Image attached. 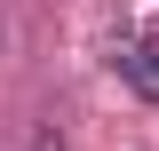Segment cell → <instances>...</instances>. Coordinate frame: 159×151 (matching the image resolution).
Instances as JSON below:
<instances>
[{
	"label": "cell",
	"instance_id": "obj_1",
	"mask_svg": "<svg viewBox=\"0 0 159 151\" xmlns=\"http://www.w3.org/2000/svg\"><path fill=\"white\" fill-rule=\"evenodd\" d=\"M119 72L135 80V95H159V24L135 40V56H119Z\"/></svg>",
	"mask_w": 159,
	"mask_h": 151
},
{
	"label": "cell",
	"instance_id": "obj_2",
	"mask_svg": "<svg viewBox=\"0 0 159 151\" xmlns=\"http://www.w3.org/2000/svg\"><path fill=\"white\" fill-rule=\"evenodd\" d=\"M32 151H64V127H48V119H40V127H32Z\"/></svg>",
	"mask_w": 159,
	"mask_h": 151
},
{
	"label": "cell",
	"instance_id": "obj_3",
	"mask_svg": "<svg viewBox=\"0 0 159 151\" xmlns=\"http://www.w3.org/2000/svg\"><path fill=\"white\" fill-rule=\"evenodd\" d=\"M0 48H8V8H0Z\"/></svg>",
	"mask_w": 159,
	"mask_h": 151
}]
</instances>
